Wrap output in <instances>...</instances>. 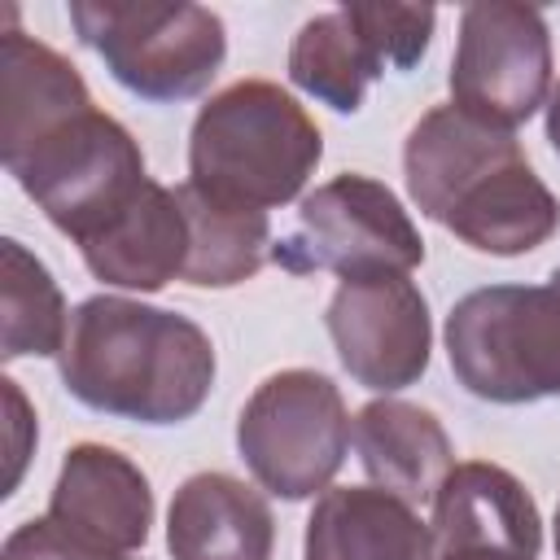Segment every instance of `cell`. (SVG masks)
Segmentation results:
<instances>
[{
	"mask_svg": "<svg viewBox=\"0 0 560 560\" xmlns=\"http://www.w3.org/2000/svg\"><path fill=\"white\" fill-rule=\"evenodd\" d=\"M57 372L61 385L101 416L179 424L210 398L214 346L188 315L96 293L70 311Z\"/></svg>",
	"mask_w": 560,
	"mask_h": 560,
	"instance_id": "cell-1",
	"label": "cell"
},
{
	"mask_svg": "<svg viewBox=\"0 0 560 560\" xmlns=\"http://www.w3.org/2000/svg\"><path fill=\"white\" fill-rule=\"evenodd\" d=\"M324 158L315 118L276 83L241 79L214 92L188 136V184L241 210L289 206Z\"/></svg>",
	"mask_w": 560,
	"mask_h": 560,
	"instance_id": "cell-2",
	"label": "cell"
},
{
	"mask_svg": "<svg viewBox=\"0 0 560 560\" xmlns=\"http://www.w3.org/2000/svg\"><path fill=\"white\" fill-rule=\"evenodd\" d=\"M455 381L486 402L560 398V267L547 284H490L446 315Z\"/></svg>",
	"mask_w": 560,
	"mask_h": 560,
	"instance_id": "cell-3",
	"label": "cell"
},
{
	"mask_svg": "<svg viewBox=\"0 0 560 560\" xmlns=\"http://www.w3.org/2000/svg\"><path fill=\"white\" fill-rule=\"evenodd\" d=\"M70 22L105 70L140 101H188L228 57L223 18L184 0H74Z\"/></svg>",
	"mask_w": 560,
	"mask_h": 560,
	"instance_id": "cell-4",
	"label": "cell"
},
{
	"mask_svg": "<svg viewBox=\"0 0 560 560\" xmlns=\"http://www.w3.org/2000/svg\"><path fill=\"white\" fill-rule=\"evenodd\" d=\"M4 171L74 245L109 228L149 184L140 144L96 105L4 158Z\"/></svg>",
	"mask_w": 560,
	"mask_h": 560,
	"instance_id": "cell-5",
	"label": "cell"
},
{
	"mask_svg": "<svg viewBox=\"0 0 560 560\" xmlns=\"http://www.w3.org/2000/svg\"><path fill=\"white\" fill-rule=\"evenodd\" d=\"M236 446L267 494L289 503L324 494L350 446L346 398L324 372L284 368L241 407Z\"/></svg>",
	"mask_w": 560,
	"mask_h": 560,
	"instance_id": "cell-6",
	"label": "cell"
},
{
	"mask_svg": "<svg viewBox=\"0 0 560 560\" xmlns=\"http://www.w3.org/2000/svg\"><path fill=\"white\" fill-rule=\"evenodd\" d=\"M271 258L293 271H337L341 280L407 276L424 262V241L402 201L372 175H337L302 197L298 228L271 245Z\"/></svg>",
	"mask_w": 560,
	"mask_h": 560,
	"instance_id": "cell-7",
	"label": "cell"
},
{
	"mask_svg": "<svg viewBox=\"0 0 560 560\" xmlns=\"http://www.w3.org/2000/svg\"><path fill=\"white\" fill-rule=\"evenodd\" d=\"M551 35L547 18L529 4L481 0L459 13L451 57V101L503 131L529 122L547 105Z\"/></svg>",
	"mask_w": 560,
	"mask_h": 560,
	"instance_id": "cell-8",
	"label": "cell"
},
{
	"mask_svg": "<svg viewBox=\"0 0 560 560\" xmlns=\"http://www.w3.org/2000/svg\"><path fill=\"white\" fill-rule=\"evenodd\" d=\"M328 337L350 381L376 394L407 389L424 376L433 350L429 302L407 276L341 280L328 302Z\"/></svg>",
	"mask_w": 560,
	"mask_h": 560,
	"instance_id": "cell-9",
	"label": "cell"
},
{
	"mask_svg": "<svg viewBox=\"0 0 560 560\" xmlns=\"http://www.w3.org/2000/svg\"><path fill=\"white\" fill-rule=\"evenodd\" d=\"M429 538V560H538L542 516L508 468L468 459L438 486Z\"/></svg>",
	"mask_w": 560,
	"mask_h": 560,
	"instance_id": "cell-10",
	"label": "cell"
},
{
	"mask_svg": "<svg viewBox=\"0 0 560 560\" xmlns=\"http://www.w3.org/2000/svg\"><path fill=\"white\" fill-rule=\"evenodd\" d=\"M521 140L468 109L451 105H433L402 144V175H407V192L420 206L424 219L446 223L451 210L494 171H503L508 162H521Z\"/></svg>",
	"mask_w": 560,
	"mask_h": 560,
	"instance_id": "cell-11",
	"label": "cell"
},
{
	"mask_svg": "<svg viewBox=\"0 0 560 560\" xmlns=\"http://www.w3.org/2000/svg\"><path fill=\"white\" fill-rule=\"evenodd\" d=\"M48 516L70 534L127 556L149 542L153 490L149 477L122 451L101 442H79L61 459L57 486L48 494Z\"/></svg>",
	"mask_w": 560,
	"mask_h": 560,
	"instance_id": "cell-12",
	"label": "cell"
},
{
	"mask_svg": "<svg viewBox=\"0 0 560 560\" xmlns=\"http://www.w3.org/2000/svg\"><path fill=\"white\" fill-rule=\"evenodd\" d=\"M166 551L171 560H271V508L232 472H192L171 499Z\"/></svg>",
	"mask_w": 560,
	"mask_h": 560,
	"instance_id": "cell-13",
	"label": "cell"
},
{
	"mask_svg": "<svg viewBox=\"0 0 560 560\" xmlns=\"http://www.w3.org/2000/svg\"><path fill=\"white\" fill-rule=\"evenodd\" d=\"M429 521L381 486H332L306 516V560H429Z\"/></svg>",
	"mask_w": 560,
	"mask_h": 560,
	"instance_id": "cell-14",
	"label": "cell"
},
{
	"mask_svg": "<svg viewBox=\"0 0 560 560\" xmlns=\"http://www.w3.org/2000/svg\"><path fill=\"white\" fill-rule=\"evenodd\" d=\"M79 254L88 271L114 289L158 293L162 284L179 280L188 262V219L179 210L175 188L149 179L109 228L79 245Z\"/></svg>",
	"mask_w": 560,
	"mask_h": 560,
	"instance_id": "cell-15",
	"label": "cell"
},
{
	"mask_svg": "<svg viewBox=\"0 0 560 560\" xmlns=\"http://www.w3.org/2000/svg\"><path fill=\"white\" fill-rule=\"evenodd\" d=\"M354 451L372 486L407 499L411 508L433 499L446 481L451 464V438L442 420L416 402L402 398H376L368 402L350 424Z\"/></svg>",
	"mask_w": 560,
	"mask_h": 560,
	"instance_id": "cell-16",
	"label": "cell"
},
{
	"mask_svg": "<svg viewBox=\"0 0 560 560\" xmlns=\"http://www.w3.org/2000/svg\"><path fill=\"white\" fill-rule=\"evenodd\" d=\"M92 109L83 74L26 31L0 39V158L22 153L66 118Z\"/></svg>",
	"mask_w": 560,
	"mask_h": 560,
	"instance_id": "cell-17",
	"label": "cell"
},
{
	"mask_svg": "<svg viewBox=\"0 0 560 560\" xmlns=\"http://www.w3.org/2000/svg\"><path fill=\"white\" fill-rule=\"evenodd\" d=\"M442 228L481 254L516 258V254H529L556 236L560 201L534 175V166L521 158V162H508L503 171H494L490 179H481L451 210V219Z\"/></svg>",
	"mask_w": 560,
	"mask_h": 560,
	"instance_id": "cell-18",
	"label": "cell"
},
{
	"mask_svg": "<svg viewBox=\"0 0 560 560\" xmlns=\"http://www.w3.org/2000/svg\"><path fill=\"white\" fill-rule=\"evenodd\" d=\"M179 210L188 219V262L184 276L197 289H232L249 276H258V267L267 262V241H271V223L262 210H241L228 201L206 197L201 188H192L188 179L175 188Z\"/></svg>",
	"mask_w": 560,
	"mask_h": 560,
	"instance_id": "cell-19",
	"label": "cell"
},
{
	"mask_svg": "<svg viewBox=\"0 0 560 560\" xmlns=\"http://www.w3.org/2000/svg\"><path fill=\"white\" fill-rule=\"evenodd\" d=\"M385 74V61L350 18V9L319 13L302 22V31L289 44V79L306 96L324 101L337 114H354L363 105V92L372 79Z\"/></svg>",
	"mask_w": 560,
	"mask_h": 560,
	"instance_id": "cell-20",
	"label": "cell"
},
{
	"mask_svg": "<svg viewBox=\"0 0 560 560\" xmlns=\"http://www.w3.org/2000/svg\"><path fill=\"white\" fill-rule=\"evenodd\" d=\"M0 311H4V332H0L4 359L61 354L70 332L66 298L52 271L13 236L0 241Z\"/></svg>",
	"mask_w": 560,
	"mask_h": 560,
	"instance_id": "cell-21",
	"label": "cell"
},
{
	"mask_svg": "<svg viewBox=\"0 0 560 560\" xmlns=\"http://www.w3.org/2000/svg\"><path fill=\"white\" fill-rule=\"evenodd\" d=\"M350 18L359 22V31L368 35V44L376 48V57L385 61V70H411L433 39V22L438 13L429 4H346Z\"/></svg>",
	"mask_w": 560,
	"mask_h": 560,
	"instance_id": "cell-22",
	"label": "cell"
},
{
	"mask_svg": "<svg viewBox=\"0 0 560 560\" xmlns=\"http://www.w3.org/2000/svg\"><path fill=\"white\" fill-rule=\"evenodd\" d=\"M4 560H122L118 551H105L79 534H70L66 525H57L48 512L39 521H22L9 538H4Z\"/></svg>",
	"mask_w": 560,
	"mask_h": 560,
	"instance_id": "cell-23",
	"label": "cell"
},
{
	"mask_svg": "<svg viewBox=\"0 0 560 560\" xmlns=\"http://www.w3.org/2000/svg\"><path fill=\"white\" fill-rule=\"evenodd\" d=\"M0 385H4V402H9V411H13V416H9V433H13V451H9V455H13L9 490H13V486H18V477H22V468H26V455H31V451H26V442H22V433H35V420H31V411H26V398H22L18 381H9V376H4ZM9 490H4V494H9Z\"/></svg>",
	"mask_w": 560,
	"mask_h": 560,
	"instance_id": "cell-24",
	"label": "cell"
},
{
	"mask_svg": "<svg viewBox=\"0 0 560 560\" xmlns=\"http://www.w3.org/2000/svg\"><path fill=\"white\" fill-rule=\"evenodd\" d=\"M547 140L560 153V83L551 88V101H547Z\"/></svg>",
	"mask_w": 560,
	"mask_h": 560,
	"instance_id": "cell-25",
	"label": "cell"
},
{
	"mask_svg": "<svg viewBox=\"0 0 560 560\" xmlns=\"http://www.w3.org/2000/svg\"><path fill=\"white\" fill-rule=\"evenodd\" d=\"M556 556H560V508H556Z\"/></svg>",
	"mask_w": 560,
	"mask_h": 560,
	"instance_id": "cell-26",
	"label": "cell"
}]
</instances>
